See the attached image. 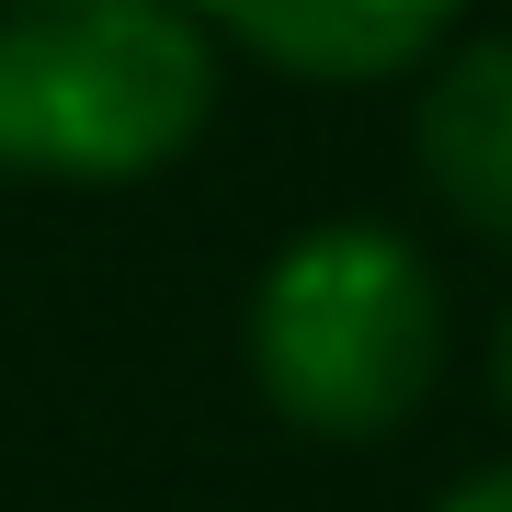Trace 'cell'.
Listing matches in <instances>:
<instances>
[{
  "label": "cell",
  "mask_w": 512,
  "mask_h": 512,
  "mask_svg": "<svg viewBox=\"0 0 512 512\" xmlns=\"http://www.w3.org/2000/svg\"><path fill=\"white\" fill-rule=\"evenodd\" d=\"M433 512H512V467H478V478H456Z\"/></svg>",
  "instance_id": "obj_5"
},
{
  "label": "cell",
  "mask_w": 512,
  "mask_h": 512,
  "mask_svg": "<svg viewBox=\"0 0 512 512\" xmlns=\"http://www.w3.org/2000/svg\"><path fill=\"white\" fill-rule=\"evenodd\" d=\"M444 376V285L387 217L296 228L251 285V387L308 444L410 433Z\"/></svg>",
  "instance_id": "obj_2"
},
{
  "label": "cell",
  "mask_w": 512,
  "mask_h": 512,
  "mask_svg": "<svg viewBox=\"0 0 512 512\" xmlns=\"http://www.w3.org/2000/svg\"><path fill=\"white\" fill-rule=\"evenodd\" d=\"M490 387H501V410H512V308H501V342H490Z\"/></svg>",
  "instance_id": "obj_6"
},
{
  "label": "cell",
  "mask_w": 512,
  "mask_h": 512,
  "mask_svg": "<svg viewBox=\"0 0 512 512\" xmlns=\"http://www.w3.org/2000/svg\"><path fill=\"white\" fill-rule=\"evenodd\" d=\"M217 23V46L262 57L285 80H319V92H365V80L421 69L444 35L467 23V0H194Z\"/></svg>",
  "instance_id": "obj_3"
},
{
  "label": "cell",
  "mask_w": 512,
  "mask_h": 512,
  "mask_svg": "<svg viewBox=\"0 0 512 512\" xmlns=\"http://www.w3.org/2000/svg\"><path fill=\"white\" fill-rule=\"evenodd\" d=\"M228 46L194 0H0V183L114 194L194 160Z\"/></svg>",
  "instance_id": "obj_1"
},
{
  "label": "cell",
  "mask_w": 512,
  "mask_h": 512,
  "mask_svg": "<svg viewBox=\"0 0 512 512\" xmlns=\"http://www.w3.org/2000/svg\"><path fill=\"white\" fill-rule=\"evenodd\" d=\"M421 183L456 228H478L490 251H512V35H467L444 46V69L421 80L410 114Z\"/></svg>",
  "instance_id": "obj_4"
}]
</instances>
